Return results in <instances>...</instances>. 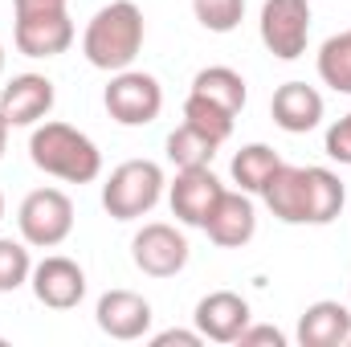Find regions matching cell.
Wrapping results in <instances>:
<instances>
[{"label": "cell", "mask_w": 351, "mask_h": 347, "mask_svg": "<svg viewBox=\"0 0 351 347\" xmlns=\"http://www.w3.org/2000/svg\"><path fill=\"white\" fill-rule=\"evenodd\" d=\"M143 37H147L143 8L135 0H110L90 16L82 33V53L94 70L119 74V70H131V62L143 49Z\"/></svg>", "instance_id": "cell-1"}, {"label": "cell", "mask_w": 351, "mask_h": 347, "mask_svg": "<svg viewBox=\"0 0 351 347\" xmlns=\"http://www.w3.org/2000/svg\"><path fill=\"white\" fill-rule=\"evenodd\" d=\"M29 160L45 176H58L66 184H90L102 172L98 143L70 123H41L29 135Z\"/></svg>", "instance_id": "cell-2"}, {"label": "cell", "mask_w": 351, "mask_h": 347, "mask_svg": "<svg viewBox=\"0 0 351 347\" xmlns=\"http://www.w3.org/2000/svg\"><path fill=\"white\" fill-rule=\"evenodd\" d=\"M164 196V168L156 160H127L102 184V208L114 221H139L147 217Z\"/></svg>", "instance_id": "cell-3"}, {"label": "cell", "mask_w": 351, "mask_h": 347, "mask_svg": "<svg viewBox=\"0 0 351 347\" xmlns=\"http://www.w3.org/2000/svg\"><path fill=\"white\" fill-rule=\"evenodd\" d=\"M16 225L25 246L53 250L74 233V200L62 188H33L16 208Z\"/></svg>", "instance_id": "cell-4"}, {"label": "cell", "mask_w": 351, "mask_h": 347, "mask_svg": "<svg viewBox=\"0 0 351 347\" xmlns=\"http://www.w3.org/2000/svg\"><path fill=\"white\" fill-rule=\"evenodd\" d=\"M102 102L119 127H147L164 110V86L143 70H119V74H110Z\"/></svg>", "instance_id": "cell-5"}, {"label": "cell", "mask_w": 351, "mask_h": 347, "mask_svg": "<svg viewBox=\"0 0 351 347\" xmlns=\"http://www.w3.org/2000/svg\"><path fill=\"white\" fill-rule=\"evenodd\" d=\"M258 33L274 58L298 62L306 53V41H311V4L306 0H265Z\"/></svg>", "instance_id": "cell-6"}, {"label": "cell", "mask_w": 351, "mask_h": 347, "mask_svg": "<svg viewBox=\"0 0 351 347\" xmlns=\"http://www.w3.org/2000/svg\"><path fill=\"white\" fill-rule=\"evenodd\" d=\"M16 49L25 58H58L74 45V21L66 8H12Z\"/></svg>", "instance_id": "cell-7"}, {"label": "cell", "mask_w": 351, "mask_h": 347, "mask_svg": "<svg viewBox=\"0 0 351 347\" xmlns=\"http://www.w3.org/2000/svg\"><path fill=\"white\" fill-rule=\"evenodd\" d=\"M131 261L147 274V278H176L184 265H188V237L164 225V221H152L135 233L131 241Z\"/></svg>", "instance_id": "cell-8"}, {"label": "cell", "mask_w": 351, "mask_h": 347, "mask_svg": "<svg viewBox=\"0 0 351 347\" xmlns=\"http://www.w3.org/2000/svg\"><path fill=\"white\" fill-rule=\"evenodd\" d=\"M29 286H33V298L41 307H49V311H74L86 298V274H82V265L70 258H58V254L33 265Z\"/></svg>", "instance_id": "cell-9"}, {"label": "cell", "mask_w": 351, "mask_h": 347, "mask_svg": "<svg viewBox=\"0 0 351 347\" xmlns=\"http://www.w3.org/2000/svg\"><path fill=\"white\" fill-rule=\"evenodd\" d=\"M221 196H225V184L213 176V168H180L172 188H168L172 213L184 225H196V229H204V221L213 217Z\"/></svg>", "instance_id": "cell-10"}, {"label": "cell", "mask_w": 351, "mask_h": 347, "mask_svg": "<svg viewBox=\"0 0 351 347\" xmlns=\"http://www.w3.org/2000/svg\"><path fill=\"white\" fill-rule=\"evenodd\" d=\"M94 319H98L102 335L131 344V339H143V335L152 331V319H156V315H152V302H147L143 294H135V290H106V294L98 298Z\"/></svg>", "instance_id": "cell-11"}, {"label": "cell", "mask_w": 351, "mask_h": 347, "mask_svg": "<svg viewBox=\"0 0 351 347\" xmlns=\"http://www.w3.org/2000/svg\"><path fill=\"white\" fill-rule=\"evenodd\" d=\"M58 102V90L45 74H16L0 90V115L8 127H37Z\"/></svg>", "instance_id": "cell-12"}, {"label": "cell", "mask_w": 351, "mask_h": 347, "mask_svg": "<svg viewBox=\"0 0 351 347\" xmlns=\"http://www.w3.org/2000/svg\"><path fill=\"white\" fill-rule=\"evenodd\" d=\"M204 233H208V241L221 246V250H241V246H250L254 233H258V213H254L250 192H241V188L229 192V188H225V196L217 200L213 217L204 221Z\"/></svg>", "instance_id": "cell-13"}, {"label": "cell", "mask_w": 351, "mask_h": 347, "mask_svg": "<svg viewBox=\"0 0 351 347\" xmlns=\"http://www.w3.org/2000/svg\"><path fill=\"white\" fill-rule=\"evenodd\" d=\"M196 331L213 344H237V335L250 327V302L233 290H213L196 302Z\"/></svg>", "instance_id": "cell-14"}, {"label": "cell", "mask_w": 351, "mask_h": 347, "mask_svg": "<svg viewBox=\"0 0 351 347\" xmlns=\"http://www.w3.org/2000/svg\"><path fill=\"white\" fill-rule=\"evenodd\" d=\"M265 208L286 225H311V168L282 164L262 188Z\"/></svg>", "instance_id": "cell-15"}, {"label": "cell", "mask_w": 351, "mask_h": 347, "mask_svg": "<svg viewBox=\"0 0 351 347\" xmlns=\"http://www.w3.org/2000/svg\"><path fill=\"white\" fill-rule=\"evenodd\" d=\"M269 115L286 135H306L323 123V94L306 82H286V86L274 90Z\"/></svg>", "instance_id": "cell-16"}, {"label": "cell", "mask_w": 351, "mask_h": 347, "mask_svg": "<svg viewBox=\"0 0 351 347\" xmlns=\"http://www.w3.org/2000/svg\"><path fill=\"white\" fill-rule=\"evenodd\" d=\"M351 339V311L343 302L319 298L298 319V344L302 347H348Z\"/></svg>", "instance_id": "cell-17"}, {"label": "cell", "mask_w": 351, "mask_h": 347, "mask_svg": "<svg viewBox=\"0 0 351 347\" xmlns=\"http://www.w3.org/2000/svg\"><path fill=\"white\" fill-rule=\"evenodd\" d=\"M188 94H196V98H204V102L229 110L233 119L241 115V106H245V98H250L245 78H241L237 70H229V66H208V70H200V74L192 78V90H188Z\"/></svg>", "instance_id": "cell-18"}, {"label": "cell", "mask_w": 351, "mask_h": 347, "mask_svg": "<svg viewBox=\"0 0 351 347\" xmlns=\"http://www.w3.org/2000/svg\"><path fill=\"white\" fill-rule=\"evenodd\" d=\"M278 168H282V156L269 143H250V147H241L233 156V180H237L241 192H258L262 196V188L269 184V176Z\"/></svg>", "instance_id": "cell-19"}, {"label": "cell", "mask_w": 351, "mask_h": 347, "mask_svg": "<svg viewBox=\"0 0 351 347\" xmlns=\"http://www.w3.org/2000/svg\"><path fill=\"white\" fill-rule=\"evenodd\" d=\"M217 139H208L204 131H196V127H188V123H180L172 135H168V160L176 164V172L180 168H208L213 164V156H217Z\"/></svg>", "instance_id": "cell-20"}, {"label": "cell", "mask_w": 351, "mask_h": 347, "mask_svg": "<svg viewBox=\"0 0 351 347\" xmlns=\"http://www.w3.org/2000/svg\"><path fill=\"white\" fill-rule=\"evenodd\" d=\"M319 78L335 94H351V29L323 41V49H319Z\"/></svg>", "instance_id": "cell-21"}, {"label": "cell", "mask_w": 351, "mask_h": 347, "mask_svg": "<svg viewBox=\"0 0 351 347\" xmlns=\"http://www.w3.org/2000/svg\"><path fill=\"white\" fill-rule=\"evenodd\" d=\"M343 180L331 168H311V225H331L343 213Z\"/></svg>", "instance_id": "cell-22"}, {"label": "cell", "mask_w": 351, "mask_h": 347, "mask_svg": "<svg viewBox=\"0 0 351 347\" xmlns=\"http://www.w3.org/2000/svg\"><path fill=\"white\" fill-rule=\"evenodd\" d=\"M184 123L196 127V131H204L217 143H225L233 135V115L221 110V106H213V102H204V98H196V94H188V102H184Z\"/></svg>", "instance_id": "cell-23"}, {"label": "cell", "mask_w": 351, "mask_h": 347, "mask_svg": "<svg viewBox=\"0 0 351 347\" xmlns=\"http://www.w3.org/2000/svg\"><path fill=\"white\" fill-rule=\"evenodd\" d=\"M33 274V258L25 250V237L12 241V237H0V294H12L29 282Z\"/></svg>", "instance_id": "cell-24"}, {"label": "cell", "mask_w": 351, "mask_h": 347, "mask_svg": "<svg viewBox=\"0 0 351 347\" xmlns=\"http://www.w3.org/2000/svg\"><path fill=\"white\" fill-rule=\"evenodd\" d=\"M192 12L208 33H233L245 16V0H192Z\"/></svg>", "instance_id": "cell-25"}, {"label": "cell", "mask_w": 351, "mask_h": 347, "mask_svg": "<svg viewBox=\"0 0 351 347\" xmlns=\"http://www.w3.org/2000/svg\"><path fill=\"white\" fill-rule=\"evenodd\" d=\"M327 156L335 164H351V110L339 123H331V131H327Z\"/></svg>", "instance_id": "cell-26"}, {"label": "cell", "mask_w": 351, "mask_h": 347, "mask_svg": "<svg viewBox=\"0 0 351 347\" xmlns=\"http://www.w3.org/2000/svg\"><path fill=\"white\" fill-rule=\"evenodd\" d=\"M237 344L241 347H286V335L278 331V327H265V323H250L241 335H237Z\"/></svg>", "instance_id": "cell-27"}, {"label": "cell", "mask_w": 351, "mask_h": 347, "mask_svg": "<svg viewBox=\"0 0 351 347\" xmlns=\"http://www.w3.org/2000/svg\"><path fill=\"white\" fill-rule=\"evenodd\" d=\"M152 344H156V347H172V344L200 347V344H204V335H200V331H160V335H152Z\"/></svg>", "instance_id": "cell-28"}, {"label": "cell", "mask_w": 351, "mask_h": 347, "mask_svg": "<svg viewBox=\"0 0 351 347\" xmlns=\"http://www.w3.org/2000/svg\"><path fill=\"white\" fill-rule=\"evenodd\" d=\"M12 8H66V0H12Z\"/></svg>", "instance_id": "cell-29"}, {"label": "cell", "mask_w": 351, "mask_h": 347, "mask_svg": "<svg viewBox=\"0 0 351 347\" xmlns=\"http://www.w3.org/2000/svg\"><path fill=\"white\" fill-rule=\"evenodd\" d=\"M4 147H8V123H4V115H0V156H4Z\"/></svg>", "instance_id": "cell-30"}, {"label": "cell", "mask_w": 351, "mask_h": 347, "mask_svg": "<svg viewBox=\"0 0 351 347\" xmlns=\"http://www.w3.org/2000/svg\"><path fill=\"white\" fill-rule=\"evenodd\" d=\"M0 74H4V45H0Z\"/></svg>", "instance_id": "cell-31"}, {"label": "cell", "mask_w": 351, "mask_h": 347, "mask_svg": "<svg viewBox=\"0 0 351 347\" xmlns=\"http://www.w3.org/2000/svg\"><path fill=\"white\" fill-rule=\"evenodd\" d=\"M0 217H4V196H0Z\"/></svg>", "instance_id": "cell-32"}, {"label": "cell", "mask_w": 351, "mask_h": 347, "mask_svg": "<svg viewBox=\"0 0 351 347\" xmlns=\"http://www.w3.org/2000/svg\"><path fill=\"white\" fill-rule=\"evenodd\" d=\"M348 347H351V339H348Z\"/></svg>", "instance_id": "cell-33"}]
</instances>
